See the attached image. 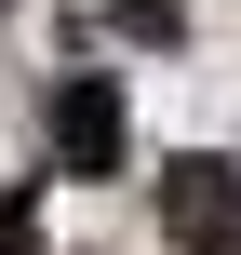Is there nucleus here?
Masks as SVG:
<instances>
[{
  "instance_id": "20e7f679",
  "label": "nucleus",
  "mask_w": 241,
  "mask_h": 255,
  "mask_svg": "<svg viewBox=\"0 0 241 255\" xmlns=\"http://www.w3.org/2000/svg\"><path fill=\"white\" fill-rule=\"evenodd\" d=\"M0 255H40V202L27 188H0Z\"/></svg>"
},
{
  "instance_id": "f03ea898",
  "label": "nucleus",
  "mask_w": 241,
  "mask_h": 255,
  "mask_svg": "<svg viewBox=\"0 0 241 255\" xmlns=\"http://www.w3.org/2000/svg\"><path fill=\"white\" fill-rule=\"evenodd\" d=\"M161 242H174V255H241V161H228V148L161 161Z\"/></svg>"
},
{
  "instance_id": "7ed1b4c3",
  "label": "nucleus",
  "mask_w": 241,
  "mask_h": 255,
  "mask_svg": "<svg viewBox=\"0 0 241 255\" xmlns=\"http://www.w3.org/2000/svg\"><path fill=\"white\" fill-rule=\"evenodd\" d=\"M94 13H107L134 54H174V40H188V0H94Z\"/></svg>"
},
{
  "instance_id": "f257e3e1",
  "label": "nucleus",
  "mask_w": 241,
  "mask_h": 255,
  "mask_svg": "<svg viewBox=\"0 0 241 255\" xmlns=\"http://www.w3.org/2000/svg\"><path fill=\"white\" fill-rule=\"evenodd\" d=\"M40 134H54V175H94V188H121V161H134V108H121L107 67H67L54 108H40Z\"/></svg>"
}]
</instances>
